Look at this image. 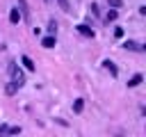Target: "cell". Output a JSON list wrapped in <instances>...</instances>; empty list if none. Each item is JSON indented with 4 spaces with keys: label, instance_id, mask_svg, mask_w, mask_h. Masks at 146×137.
Listing matches in <instances>:
<instances>
[{
    "label": "cell",
    "instance_id": "obj_1",
    "mask_svg": "<svg viewBox=\"0 0 146 137\" xmlns=\"http://www.w3.org/2000/svg\"><path fill=\"white\" fill-rule=\"evenodd\" d=\"M7 71H9V78H11V82L21 89L23 84H25V73L21 71V66L16 64V62H9V66H7Z\"/></svg>",
    "mask_w": 146,
    "mask_h": 137
},
{
    "label": "cell",
    "instance_id": "obj_2",
    "mask_svg": "<svg viewBox=\"0 0 146 137\" xmlns=\"http://www.w3.org/2000/svg\"><path fill=\"white\" fill-rule=\"evenodd\" d=\"M123 48H125V50H135V53H144V50H146L139 41H130V39H128V41H123Z\"/></svg>",
    "mask_w": 146,
    "mask_h": 137
},
{
    "label": "cell",
    "instance_id": "obj_3",
    "mask_svg": "<svg viewBox=\"0 0 146 137\" xmlns=\"http://www.w3.org/2000/svg\"><path fill=\"white\" fill-rule=\"evenodd\" d=\"M18 132H21V126H9V123L0 126V135H18Z\"/></svg>",
    "mask_w": 146,
    "mask_h": 137
},
{
    "label": "cell",
    "instance_id": "obj_4",
    "mask_svg": "<svg viewBox=\"0 0 146 137\" xmlns=\"http://www.w3.org/2000/svg\"><path fill=\"white\" fill-rule=\"evenodd\" d=\"M103 68H105V71H110L112 75H116V73H119V68L114 66V62H112V59H103Z\"/></svg>",
    "mask_w": 146,
    "mask_h": 137
},
{
    "label": "cell",
    "instance_id": "obj_5",
    "mask_svg": "<svg viewBox=\"0 0 146 137\" xmlns=\"http://www.w3.org/2000/svg\"><path fill=\"white\" fill-rule=\"evenodd\" d=\"M18 7H21V16L27 21L30 18V9H27V0H18Z\"/></svg>",
    "mask_w": 146,
    "mask_h": 137
},
{
    "label": "cell",
    "instance_id": "obj_6",
    "mask_svg": "<svg viewBox=\"0 0 146 137\" xmlns=\"http://www.w3.org/2000/svg\"><path fill=\"white\" fill-rule=\"evenodd\" d=\"M21 18H23V16H21V11H18V7L9 11V21H11L14 25H16V23H21Z\"/></svg>",
    "mask_w": 146,
    "mask_h": 137
},
{
    "label": "cell",
    "instance_id": "obj_7",
    "mask_svg": "<svg viewBox=\"0 0 146 137\" xmlns=\"http://www.w3.org/2000/svg\"><path fill=\"white\" fill-rule=\"evenodd\" d=\"M75 30H78V32H80L82 37H94V30H91L89 25H78Z\"/></svg>",
    "mask_w": 146,
    "mask_h": 137
},
{
    "label": "cell",
    "instance_id": "obj_8",
    "mask_svg": "<svg viewBox=\"0 0 146 137\" xmlns=\"http://www.w3.org/2000/svg\"><path fill=\"white\" fill-rule=\"evenodd\" d=\"M41 46H43V48H52V46H55V34L43 37V39H41Z\"/></svg>",
    "mask_w": 146,
    "mask_h": 137
},
{
    "label": "cell",
    "instance_id": "obj_9",
    "mask_svg": "<svg viewBox=\"0 0 146 137\" xmlns=\"http://www.w3.org/2000/svg\"><path fill=\"white\" fill-rule=\"evenodd\" d=\"M141 80H144V75H141V73H135V75L128 80V87H137V84H141Z\"/></svg>",
    "mask_w": 146,
    "mask_h": 137
},
{
    "label": "cell",
    "instance_id": "obj_10",
    "mask_svg": "<svg viewBox=\"0 0 146 137\" xmlns=\"http://www.w3.org/2000/svg\"><path fill=\"white\" fill-rule=\"evenodd\" d=\"M82 110H84V98H75V103H73V112L80 114Z\"/></svg>",
    "mask_w": 146,
    "mask_h": 137
},
{
    "label": "cell",
    "instance_id": "obj_11",
    "mask_svg": "<svg viewBox=\"0 0 146 137\" xmlns=\"http://www.w3.org/2000/svg\"><path fill=\"white\" fill-rule=\"evenodd\" d=\"M21 62H23V66H25L27 71H34V62H32L27 55H23V57H21Z\"/></svg>",
    "mask_w": 146,
    "mask_h": 137
},
{
    "label": "cell",
    "instance_id": "obj_12",
    "mask_svg": "<svg viewBox=\"0 0 146 137\" xmlns=\"http://www.w3.org/2000/svg\"><path fill=\"white\" fill-rule=\"evenodd\" d=\"M112 21H116V9H110L105 16V23H112Z\"/></svg>",
    "mask_w": 146,
    "mask_h": 137
},
{
    "label": "cell",
    "instance_id": "obj_13",
    "mask_svg": "<svg viewBox=\"0 0 146 137\" xmlns=\"http://www.w3.org/2000/svg\"><path fill=\"white\" fill-rule=\"evenodd\" d=\"M55 32H57V21L50 18V23H48V34H55Z\"/></svg>",
    "mask_w": 146,
    "mask_h": 137
},
{
    "label": "cell",
    "instance_id": "obj_14",
    "mask_svg": "<svg viewBox=\"0 0 146 137\" xmlns=\"http://www.w3.org/2000/svg\"><path fill=\"white\" fill-rule=\"evenodd\" d=\"M5 91H7V94H9V96H11V94H16V91H18V87H16V84H14V82H9V84H7V87H5Z\"/></svg>",
    "mask_w": 146,
    "mask_h": 137
},
{
    "label": "cell",
    "instance_id": "obj_15",
    "mask_svg": "<svg viewBox=\"0 0 146 137\" xmlns=\"http://www.w3.org/2000/svg\"><path fill=\"white\" fill-rule=\"evenodd\" d=\"M107 5L112 9H119V7H123V0H107Z\"/></svg>",
    "mask_w": 146,
    "mask_h": 137
},
{
    "label": "cell",
    "instance_id": "obj_16",
    "mask_svg": "<svg viewBox=\"0 0 146 137\" xmlns=\"http://www.w3.org/2000/svg\"><path fill=\"white\" fill-rule=\"evenodd\" d=\"M57 5H59V9H64V11H71V5H68V0H57Z\"/></svg>",
    "mask_w": 146,
    "mask_h": 137
}]
</instances>
